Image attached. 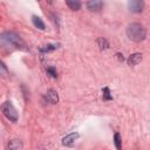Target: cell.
<instances>
[{"mask_svg":"<svg viewBox=\"0 0 150 150\" xmlns=\"http://www.w3.org/2000/svg\"><path fill=\"white\" fill-rule=\"evenodd\" d=\"M0 41L7 47H12V48L20 49V50H28L26 42L15 32H4V33H1L0 34Z\"/></svg>","mask_w":150,"mask_h":150,"instance_id":"1","label":"cell"},{"mask_svg":"<svg viewBox=\"0 0 150 150\" xmlns=\"http://www.w3.org/2000/svg\"><path fill=\"white\" fill-rule=\"evenodd\" d=\"M143 55L141 54V53H134V54H131L129 57H128V60H127V62H128V64L129 66H136V64H138L141 61H142V57Z\"/></svg>","mask_w":150,"mask_h":150,"instance_id":"8","label":"cell"},{"mask_svg":"<svg viewBox=\"0 0 150 150\" xmlns=\"http://www.w3.org/2000/svg\"><path fill=\"white\" fill-rule=\"evenodd\" d=\"M127 36L135 42H141L146 36V30L143 25L138 22H132L127 27Z\"/></svg>","mask_w":150,"mask_h":150,"instance_id":"2","label":"cell"},{"mask_svg":"<svg viewBox=\"0 0 150 150\" xmlns=\"http://www.w3.org/2000/svg\"><path fill=\"white\" fill-rule=\"evenodd\" d=\"M21 149H22V143L18 138L11 139L7 143V150H21Z\"/></svg>","mask_w":150,"mask_h":150,"instance_id":"9","label":"cell"},{"mask_svg":"<svg viewBox=\"0 0 150 150\" xmlns=\"http://www.w3.org/2000/svg\"><path fill=\"white\" fill-rule=\"evenodd\" d=\"M66 5L73 11H79L81 8V2L77 0H68V1H66Z\"/></svg>","mask_w":150,"mask_h":150,"instance_id":"12","label":"cell"},{"mask_svg":"<svg viewBox=\"0 0 150 150\" xmlns=\"http://www.w3.org/2000/svg\"><path fill=\"white\" fill-rule=\"evenodd\" d=\"M43 98H45L46 102H48V103H50V104H56V103L59 102V95H57V93H56L55 90H53V89L48 90V91L45 94Z\"/></svg>","mask_w":150,"mask_h":150,"instance_id":"6","label":"cell"},{"mask_svg":"<svg viewBox=\"0 0 150 150\" xmlns=\"http://www.w3.org/2000/svg\"><path fill=\"white\" fill-rule=\"evenodd\" d=\"M32 21H33V25H34L36 28H39V29H41V30L45 29V23H43V21L41 20V18H39V16H36V15H33V16H32Z\"/></svg>","mask_w":150,"mask_h":150,"instance_id":"11","label":"cell"},{"mask_svg":"<svg viewBox=\"0 0 150 150\" xmlns=\"http://www.w3.org/2000/svg\"><path fill=\"white\" fill-rule=\"evenodd\" d=\"M102 93H103V95H102L103 101H110V100H112V96L110 95V90H109L108 87H104L102 89Z\"/></svg>","mask_w":150,"mask_h":150,"instance_id":"15","label":"cell"},{"mask_svg":"<svg viewBox=\"0 0 150 150\" xmlns=\"http://www.w3.org/2000/svg\"><path fill=\"white\" fill-rule=\"evenodd\" d=\"M79 138V134L77 132H70L67 136H64L62 138V145L64 146H73L75 141Z\"/></svg>","mask_w":150,"mask_h":150,"instance_id":"5","label":"cell"},{"mask_svg":"<svg viewBox=\"0 0 150 150\" xmlns=\"http://www.w3.org/2000/svg\"><path fill=\"white\" fill-rule=\"evenodd\" d=\"M97 46L100 47L101 50H103V49L109 48V42H108V40L105 38H98L97 39Z\"/></svg>","mask_w":150,"mask_h":150,"instance_id":"13","label":"cell"},{"mask_svg":"<svg viewBox=\"0 0 150 150\" xmlns=\"http://www.w3.org/2000/svg\"><path fill=\"white\" fill-rule=\"evenodd\" d=\"M103 7V2L100 0H91L87 2V8L91 12H97Z\"/></svg>","mask_w":150,"mask_h":150,"instance_id":"7","label":"cell"},{"mask_svg":"<svg viewBox=\"0 0 150 150\" xmlns=\"http://www.w3.org/2000/svg\"><path fill=\"white\" fill-rule=\"evenodd\" d=\"M114 144L117 150H122V139H121V136L118 132H116L114 135Z\"/></svg>","mask_w":150,"mask_h":150,"instance_id":"14","label":"cell"},{"mask_svg":"<svg viewBox=\"0 0 150 150\" xmlns=\"http://www.w3.org/2000/svg\"><path fill=\"white\" fill-rule=\"evenodd\" d=\"M128 7L131 12H135V13H139L143 11V7H144V2L142 0H131L128 2Z\"/></svg>","mask_w":150,"mask_h":150,"instance_id":"4","label":"cell"},{"mask_svg":"<svg viewBox=\"0 0 150 150\" xmlns=\"http://www.w3.org/2000/svg\"><path fill=\"white\" fill-rule=\"evenodd\" d=\"M1 112L9 121H12V122L18 121V112H16V110H15V108L11 101H6L1 104Z\"/></svg>","mask_w":150,"mask_h":150,"instance_id":"3","label":"cell"},{"mask_svg":"<svg viewBox=\"0 0 150 150\" xmlns=\"http://www.w3.org/2000/svg\"><path fill=\"white\" fill-rule=\"evenodd\" d=\"M59 46H60L59 43H48L46 46H42L39 50H40V53H49V52H53V50L57 49Z\"/></svg>","mask_w":150,"mask_h":150,"instance_id":"10","label":"cell"},{"mask_svg":"<svg viewBox=\"0 0 150 150\" xmlns=\"http://www.w3.org/2000/svg\"><path fill=\"white\" fill-rule=\"evenodd\" d=\"M47 74H48L50 77H53V79H56V76H57L56 69H55L54 67H48V68H47Z\"/></svg>","mask_w":150,"mask_h":150,"instance_id":"17","label":"cell"},{"mask_svg":"<svg viewBox=\"0 0 150 150\" xmlns=\"http://www.w3.org/2000/svg\"><path fill=\"white\" fill-rule=\"evenodd\" d=\"M8 75V69L5 66V63L0 60V77H6Z\"/></svg>","mask_w":150,"mask_h":150,"instance_id":"16","label":"cell"},{"mask_svg":"<svg viewBox=\"0 0 150 150\" xmlns=\"http://www.w3.org/2000/svg\"><path fill=\"white\" fill-rule=\"evenodd\" d=\"M116 56H117V60H118L120 62H123V61H124V57H123V55H122V54L117 53V54H116Z\"/></svg>","mask_w":150,"mask_h":150,"instance_id":"18","label":"cell"}]
</instances>
